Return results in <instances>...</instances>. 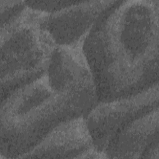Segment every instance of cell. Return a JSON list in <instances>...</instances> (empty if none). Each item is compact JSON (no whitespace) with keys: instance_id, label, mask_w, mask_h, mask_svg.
Wrapping results in <instances>:
<instances>
[{"instance_id":"1","label":"cell","mask_w":159,"mask_h":159,"mask_svg":"<svg viewBox=\"0 0 159 159\" xmlns=\"http://www.w3.org/2000/svg\"><path fill=\"white\" fill-rule=\"evenodd\" d=\"M98 103L82 43L56 46L47 72L1 101L0 158H20L60 124Z\"/></svg>"},{"instance_id":"2","label":"cell","mask_w":159,"mask_h":159,"mask_svg":"<svg viewBox=\"0 0 159 159\" xmlns=\"http://www.w3.org/2000/svg\"><path fill=\"white\" fill-rule=\"evenodd\" d=\"M159 0L117 1L84 37L82 51L98 102L158 84Z\"/></svg>"},{"instance_id":"3","label":"cell","mask_w":159,"mask_h":159,"mask_svg":"<svg viewBox=\"0 0 159 159\" xmlns=\"http://www.w3.org/2000/svg\"><path fill=\"white\" fill-rule=\"evenodd\" d=\"M44 13L27 6L1 27V101L47 71L57 45L41 26Z\"/></svg>"},{"instance_id":"4","label":"cell","mask_w":159,"mask_h":159,"mask_svg":"<svg viewBox=\"0 0 159 159\" xmlns=\"http://www.w3.org/2000/svg\"><path fill=\"white\" fill-rule=\"evenodd\" d=\"M158 95L157 84L127 98L98 102L85 117L95 148L102 152L112 137L129 120L158 107Z\"/></svg>"},{"instance_id":"5","label":"cell","mask_w":159,"mask_h":159,"mask_svg":"<svg viewBox=\"0 0 159 159\" xmlns=\"http://www.w3.org/2000/svg\"><path fill=\"white\" fill-rule=\"evenodd\" d=\"M102 153L107 158L158 159V107L127 122L109 140Z\"/></svg>"},{"instance_id":"6","label":"cell","mask_w":159,"mask_h":159,"mask_svg":"<svg viewBox=\"0 0 159 159\" xmlns=\"http://www.w3.org/2000/svg\"><path fill=\"white\" fill-rule=\"evenodd\" d=\"M116 1H78L57 12H45L41 26L57 46L75 45L83 42L100 16Z\"/></svg>"},{"instance_id":"7","label":"cell","mask_w":159,"mask_h":159,"mask_svg":"<svg viewBox=\"0 0 159 159\" xmlns=\"http://www.w3.org/2000/svg\"><path fill=\"white\" fill-rule=\"evenodd\" d=\"M93 147L85 117H81L58 125L20 158H79Z\"/></svg>"},{"instance_id":"8","label":"cell","mask_w":159,"mask_h":159,"mask_svg":"<svg viewBox=\"0 0 159 159\" xmlns=\"http://www.w3.org/2000/svg\"><path fill=\"white\" fill-rule=\"evenodd\" d=\"M26 7L24 1L0 0L1 27L15 19Z\"/></svg>"},{"instance_id":"9","label":"cell","mask_w":159,"mask_h":159,"mask_svg":"<svg viewBox=\"0 0 159 159\" xmlns=\"http://www.w3.org/2000/svg\"><path fill=\"white\" fill-rule=\"evenodd\" d=\"M76 1H24L26 6L32 9L53 14L71 6L78 2Z\"/></svg>"}]
</instances>
